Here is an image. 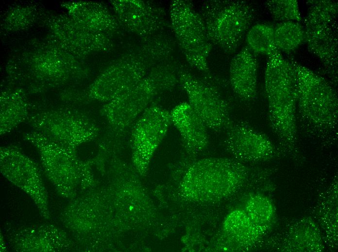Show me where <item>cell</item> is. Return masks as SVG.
<instances>
[{
  "mask_svg": "<svg viewBox=\"0 0 338 252\" xmlns=\"http://www.w3.org/2000/svg\"><path fill=\"white\" fill-rule=\"evenodd\" d=\"M171 124L170 111L154 103L135 123L131 131L133 160L140 173L146 172L153 154Z\"/></svg>",
  "mask_w": 338,
  "mask_h": 252,
  "instance_id": "obj_14",
  "label": "cell"
},
{
  "mask_svg": "<svg viewBox=\"0 0 338 252\" xmlns=\"http://www.w3.org/2000/svg\"><path fill=\"white\" fill-rule=\"evenodd\" d=\"M247 46L254 54L270 55L278 49L274 37V26L257 24L249 29L246 34Z\"/></svg>",
  "mask_w": 338,
  "mask_h": 252,
  "instance_id": "obj_27",
  "label": "cell"
},
{
  "mask_svg": "<svg viewBox=\"0 0 338 252\" xmlns=\"http://www.w3.org/2000/svg\"><path fill=\"white\" fill-rule=\"evenodd\" d=\"M179 68L171 59L158 64L136 84L104 104L100 113L109 126L108 134L118 138L126 134L156 96L178 83Z\"/></svg>",
  "mask_w": 338,
  "mask_h": 252,
  "instance_id": "obj_4",
  "label": "cell"
},
{
  "mask_svg": "<svg viewBox=\"0 0 338 252\" xmlns=\"http://www.w3.org/2000/svg\"><path fill=\"white\" fill-rule=\"evenodd\" d=\"M296 117L304 133L324 146L338 135V99L332 84L293 59Z\"/></svg>",
  "mask_w": 338,
  "mask_h": 252,
  "instance_id": "obj_3",
  "label": "cell"
},
{
  "mask_svg": "<svg viewBox=\"0 0 338 252\" xmlns=\"http://www.w3.org/2000/svg\"><path fill=\"white\" fill-rule=\"evenodd\" d=\"M62 6L74 20L85 28L108 35L119 29L118 19L103 4L90 1H70Z\"/></svg>",
  "mask_w": 338,
  "mask_h": 252,
  "instance_id": "obj_22",
  "label": "cell"
},
{
  "mask_svg": "<svg viewBox=\"0 0 338 252\" xmlns=\"http://www.w3.org/2000/svg\"><path fill=\"white\" fill-rule=\"evenodd\" d=\"M274 242L278 252H320L324 249L321 230L310 217L292 221Z\"/></svg>",
  "mask_w": 338,
  "mask_h": 252,
  "instance_id": "obj_20",
  "label": "cell"
},
{
  "mask_svg": "<svg viewBox=\"0 0 338 252\" xmlns=\"http://www.w3.org/2000/svg\"><path fill=\"white\" fill-rule=\"evenodd\" d=\"M199 13L211 43L227 53L237 49L254 18L253 9L242 0H207Z\"/></svg>",
  "mask_w": 338,
  "mask_h": 252,
  "instance_id": "obj_6",
  "label": "cell"
},
{
  "mask_svg": "<svg viewBox=\"0 0 338 252\" xmlns=\"http://www.w3.org/2000/svg\"><path fill=\"white\" fill-rule=\"evenodd\" d=\"M23 138L37 149L50 179L60 188H69L85 168L77 159L75 151L66 148L33 130Z\"/></svg>",
  "mask_w": 338,
  "mask_h": 252,
  "instance_id": "obj_15",
  "label": "cell"
},
{
  "mask_svg": "<svg viewBox=\"0 0 338 252\" xmlns=\"http://www.w3.org/2000/svg\"><path fill=\"white\" fill-rule=\"evenodd\" d=\"M154 66L138 49L118 58L106 68L87 89V97L108 102L143 79Z\"/></svg>",
  "mask_w": 338,
  "mask_h": 252,
  "instance_id": "obj_11",
  "label": "cell"
},
{
  "mask_svg": "<svg viewBox=\"0 0 338 252\" xmlns=\"http://www.w3.org/2000/svg\"><path fill=\"white\" fill-rule=\"evenodd\" d=\"M337 184V179L326 191L318 211V220L325 231L328 241L336 246L338 242Z\"/></svg>",
  "mask_w": 338,
  "mask_h": 252,
  "instance_id": "obj_25",
  "label": "cell"
},
{
  "mask_svg": "<svg viewBox=\"0 0 338 252\" xmlns=\"http://www.w3.org/2000/svg\"><path fill=\"white\" fill-rule=\"evenodd\" d=\"M224 130L223 147L240 162H263L284 156L279 147L268 136L245 121L232 120Z\"/></svg>",
  "mask_w": 338,
  "mask_h": 252,
  "instance_id": "obj_13",
  "label": "cell"
},
{
  "mask_svg": "<svg viewBox=\"0 0 338 252\" xmlns=\"http://www.w3.org/2000/svg\"><path fill=\"white\" fill-rule=\"evenodd\" d=\"M46 22L50 32L49 40L81 60L113 47L109 35L85 28L68 15H51Z\"/></svg>",
  "mask_w": 338,
  "mask_h": 252,
  "instance_id": "obj_12",
  "label": "cell"
},
{
  "mask_svg": "<svg viewBox=\"0 0 338 252\" xmlns=\"http://www.w3.org/2000/svg\"><path fill=\"white\" fill-rule=\"evenodd\" d=\"M304 28L308 50L321 61L324 71L336 86L338 81V3L311 0Z\"/></svg>",
  "mask_w": 338,
  "mask_h": 252,
  "instance_id": "obj_7",
  "label": "cell"
},
{
  "mask_svg": "<svg viewBox=\"0 0 338 252\" xmlns=\"http://www.w3.org/2000/svg\"><path fill=\"white\" fill-rule=\"evenodd\" d=\"M111 3L120 24L142 37L160 32L168 25L164 10L151 2L116 0Z\"/></svg>",
  "mask_w": 338,
  "mask_h": 252,
  "instance_id": "obj_17",
  "label": "cell"
},
{
  "mask_svg": "<svg viewBox=\"0 0 338 252\" xmlns=\"http://www.w3.org/2000/svg\"><path fill=\"white\" fill-rule=\"evenodd\" d=\"M29 125L52 141L72 150L95 138L98 126L81 112L66 108L51 109L30 115Z\"/></svg>",
  "mask_w": 338,
  "mask_h": 252,
  "instance_id": "obj_9",
  "label": "cell"
},
{
  "mask_svg": "<svg viewBox=\"0 0 338 252\" xmlns=\"http://www.w3.org/2000/svg\"><path fill=\"white\" fill-rule=\"evenodd\" d=\"M275 169L250 166L225 157L182 161L179 188L188 207L193 229L215 220L223 204L239 192L266 182Z\"/></svg>",
  "mask_w": 338,
  "mask_h": 252,
  "instance_id": "obj_1",
  "label": "cell"
},
{
  "mask_svg": "<svg viewBox=\"0 0 338 252\" xmlns=\"http://www.w3.org/2000/svg\"><path fill=\"white\" fill-rule=\"evenodd\" d=\"M178 78L188 103L208 129L215 132L224 130L232 120L230 106L218 87L210 82L212 77H198L181 66Z\"/></svg>",
  "mask_w": 338,
  "mask_h": 252,
  "instance_id": "obj_10",
  "label": "cell"
},
{
  "mask_svg": "<svg viewBox=\"0 0 338 252\" xmlns=\"http://www.w3.org/2000/svg\"><path fill=\"white\" fill-rule=\"evenodd\" d=\"M264 87L269 122L278 146L284 156L300 163L303 157L297 135L295 72L289 60L278 49L269 56Z\"/></svg>",
  "mask_w": 338,
  "mask_h": 252,
  "instance_id": "obj_2",
  "label": "cell"
},
{
  "mask_svg": "<svg viewBox=\"0 0 338 252\" xmlns=\"http://www.w3.org/2000/svg\"><path fill=\"white\" fill-rule=\"evenodd\" d=\"M81 60L51 41L37 44L15 56L9 63L10 73L33 83L55 87L81 80L89 75Z\"/></svg>",
  "mask_w": 338,
  "mask_h": 252,
  "instance_id": "obj_5",
  "label": "cell"
},
{
  "mask_svg": "<svg viewBox=\"0 0 338 252\" xmlns=\"http://www.w3.org/2000/svg\"><path fill=\"white\" fill-rule=\"evenodd\" d=\"M171 26L190 66L210 77L208 58L212 47L199 13L188 0H174L169 8Z\"/></svg>",
  "mask_w": 338,
  "mask_h": 252,
  "instance_id": "obj_8",
  "label": "cell"
},
{
  "mask_svg": "<svg viewBox=\"0 0 338 252\" xmlns=\"http://www.w3.org/2000/svg\"><path fill=\"white\" fill-rule=\"evenodd\" d=\"M241 207L256 225L268 232L276 216V208L270 197L258 192L250 193Z\"/></svg>",
  "mask_w": 338,
  "mask_h": 252,
  "instance_id": "obj_24",
  "label": "cell"
},
{
  "mask_svg": "<svg viewBox=\"0 0 338 252\" xmlns=\"http://www.w3.org/2000/svg\"><path fill=\"white\" fill-rule=\"evenodd\" d=\"M274 37L279 50L290 52L305 41L304 28L298 22H280L274 26Z\"/></svg>",
  "mask_w": 338,
  "mask_h": 252,
  "instance_id": "obj_26",
  "label": "cell"
},
{
  "mask_svg": "<svg viewBox=\"0 0 338 252\" xmlns=\"http://www.w3.org/2000/svg\"><path fill=\"white\" fill-rule=\"evenodd\" d=\"M37 16V9L33 5H17L6 14L2 26L8 32H16L30 27Z\"/></svg>",
  "mask_w": 338,
  "mask_h": 252,
  "instance_id": "obj_28",
  "label": "cell"
},
{
  "mask_svg": "<svg viewBox=\"0 0 338 252\" xmlns=\"http://www.w3.org/2000/svg\"><path fill=\"white\" fill-rule=\"evenodd\" d=\"M0 171L9 181L23 189L46 206V195L38 170L34 161L17 148H0Z\"/></svg>",
  "mask_w": 338,
  "mask_h": 252,
  "instance_id": "obj_18",
  "label": "cell"
},
{
  "mask_svg": "<svg viewBox=\"0 0 338 252\" xmlns=\"http://www.w3.org/2000/svg\"><path fill=\"white\" fill-rule=\"evenodd\" d=\"M267 233L256 225L241 207L226 214L220 228L204 245L203 251L242 252L257 246Z\"/></svg>",
  "mask_w": 338,
  "mask_h": 252,
  "instance_id": "obj_16",
  "label": "cell"
},
{
  "mask_svg": "<svg viewBox=\"0 0 338 252\" xmlns=\"http://www.w3.org/2000/svg\"><path fill=\"white\" fill-rule=\"evenodd\" d=\"M258 64L255 54L244 47L232 58L229 81L234 93L242 101L250 102L256 97Z\"/></svg>",
  "mask_w": 338,
  "mask_h": 252,
  "instance_id": "obj_21",
  "label": "cell"
},
{
  "mask_svg": "<svg viewBox=\"0 0 338 252\" xmlns=\"http://www.w3.org/2000/svg\"><path fill=\"white\" fill-rule=\"evenodd\" d=\"M23 89L3 90L0 97V134H7L29 116V105Z\"/></svg>",
  "mask_w": 338,
  "mask_h": 252,
  "instance_id": "obj_23",
  "label": "cell"
},
{
  "mask_svg": "<svg viewBox=\"0 0 338 252\" xmlns=\"http://www.w3.org/2000/svg\"><path fill=\"white\" fill-rule=\"evenodd\" d=\"M272 17L282 22H300L302 16L296 0H272L266 1Z\"/></svg>",
  "mask_w": 338,
  "mask_h": 252,
  "instance_id": "obj_29",
  "label": "cell"
},
{
  "mask_svg": "<svg viewBox=\"0 0 338 252\" xmlns=\"http://www.w3.org/2000/svg\"><path fill=\"white\" fill-rule=\"evenodd\" d=\"M170 114L172 124L178 130L184 146L185 156L182 161L198 158L209 145L208 128L188 102L176 106Z\"/></svg>",
  "mask_w": 338,
  "mask_h": 252,
  "instance_id": "obj_19",
  "label": "cell"
}]
</instances>
